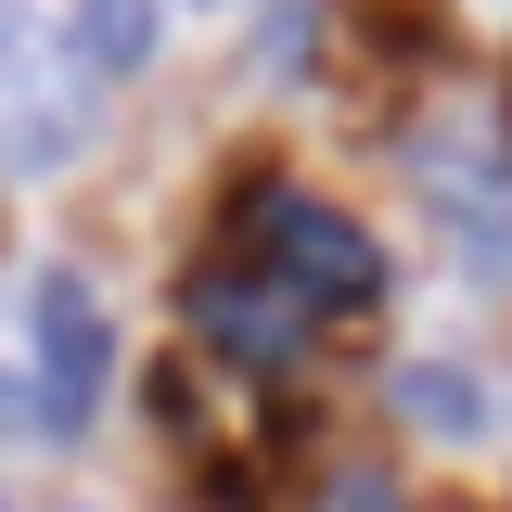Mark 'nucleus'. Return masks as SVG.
I'll return each mask as SVG.
<instances>
[{
  "label": "nucleus",
  "mask_w": 512,
  "mask_h": 512,
  "mask_svg": "<svg viewBox=\"0 0 512 512\" xmlns=\"http://www.w3.org/2000/svg\"><path fill=\"white\" fill-rule=\"evenodd\" d=\"M423 192H436V218H448V244L474 256L487 282H512V154H500V128L487 116H461V128H423Z\"/></svg>",
  "instance_id": "nucleus-3"
},
{
  "label": "nucleus",
  "mask_w": 512,
  "mask_h": 512,
  "mask_svg": "<svg viewBox=\"0 0 512 512\" xmlns=\"http://www.w3.org/2000/svg\"><path fill=\"white\" fill-rule=\"evenodd\" d=\"M77 39H90L103 64H141V52H154V13H141V0H90V13H77Z\"/></svg>",
  "instance_id": "nucleus-6"
},
{
  "label": "nucleus",
  "mask_w": 512,
  "mask_h": 512,
  "mask_svg": "<svg viewBox=\"0 0 512 512\" xmlns=\"http://www.w3.org/2000/svg\"><path fill=\"white\" fill-rule=\"evenodd\" d=\"M256 282L295 320L308 308H372L384 295V244L346 205H320V192H269V218H256Z\"/></svg>",
  "instance_id": "nucleus-2"
},
{
  "label": "nucleus",
  "mask_w": 512,
  "mask_h": 512,
  "mask_svg": "<svg viewBox=\"0 0 512 512\" xmlns=\"http://www.w3.org/2000/svg\"><path fill=\"white\" fill-rule=\"evenodd\" d=\"M103 384H116V333H103V295L52 269L39 295H26V436H90L103 423Z\"/></svg>",
  "instance_id": "nucleus-1"
},
{
  "label": "nucleus",
  "mask_w": 512,
  "mask_h": 512,
  "mask_svg": "<svg viewBox=\"0 0 512 512\" xmlns=\"http://www.w3.org/2000/svg\"><path fill=\"white\" fill-rule=\"evenodd\" d=\"M205 333H218V346H244V359H295V333H308V320L282 308L269 282H205Z\"/></svg>",
  "instance_id": "nucleus-5"
},
{
  "label": "nucleus",
  "mask_w": 512,
  "mask_h": 512,
  "mask_svg": "<svg viewBox=\"0 0 512 512\" xmlns=\"http://www.w3.org/2000/svg\"><path fill=\"white\" fill-rule=\"evenodd\" d=\"M397 410H410L423 436H487V423H500L474 359H397Z\"/></svg>",
  "instance_id": "nucleus-4"
}]
</instances>
